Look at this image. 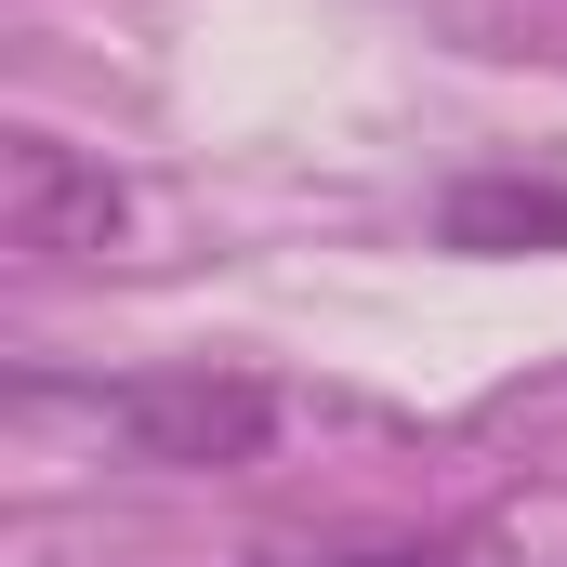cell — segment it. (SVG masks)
Listing matches in <instances>:
<instances>
[{
    "instance_id": "7a4b0ae2",
    "label": "cell",
    "mask_w": 567,
    "mask_h": 567,
    "mask_svg": "<svg viewBox=\"0 0 567 567\" xmlns=\"http://www.w3.org/2000/svg\"><path fill=\"white\" fill-rule=\"evenodd\" d=\"M120 225H133V198H120L106 158H80L66 133L0 145V238L27 265H93V251H120Z\"/></svg>"
},
{
    "instance_id": "3957f363",
    "label": "cell",
    "mask_w": 567,
    "mask_h": 567,
    "mask_svg": "<svg viewBox=\"0 0 567 567\" xmlns=\"http://www.w3.org/2000/svg\"><path fill=\"white\" fill-rule=\"evenodd\" d=\"M449 238H462V251L555 238V251H567V185H462V198H449Z\"/></svg>"
},
{
    "instance_id": "6da1fadb",
    "label": "cell",
    "mask_w": 567,
    "mask_h": 567,
    "mask_svg": "<svg viewBox=\"0 0 567 567\" xmlns=\"http://www.w3.org/2000/svg\"><path fill=\"white\" fill-rule=\"evenodd\" d=\"M106 423L133 462H172V475H238L278 449V396L251 370H158V383H120Z\"/></svg>"
},
{
    "instance_id": "277c9868",
    "label": "cell",
    "mask_w": 567,
    "mask_h": 567,
    "mask_svg": "<svg viewBox=\"0 0 567 567\" xmlns=\"http://www.w3.org/2000/svg\"><path fill=\"white\" fill-rule=\"evenodd\" d=\"M265 567H488V542H370V555H265Z\"/></svg>"
}]
</instances>
